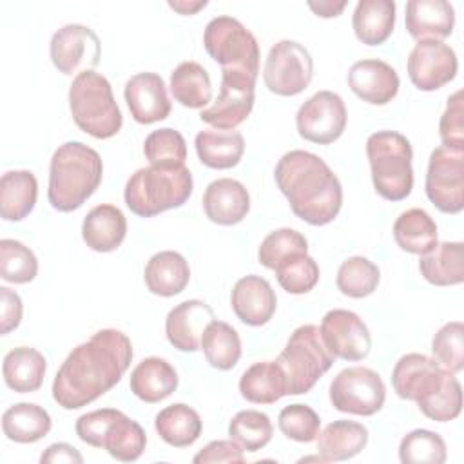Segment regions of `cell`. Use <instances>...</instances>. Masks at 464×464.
<instances>
[{
	"instance_id": "obj_18",
	"label": "cell",
	"mask_w": 464,
	"mask_h": 464,
	"mask_svg": "<svg viewBox=\"0 0 464 464\" xmlns=\"http://www.w3.org/2000/svg\"><path fill=\"white\" fill-rule=\"evenodd\" d=\"M319 330L326 348L337 359L362 361L372 350L368 326L352 310L335 308L326 312Z\"/></svg>"
},
{
	"instance_id": "obj_47",
	"label": "cell",
	"mask_w": 464,
	"mask_h": 464,
	"mask_svg": "<svg viewBox=\"0 0 464 464\" xmlns=\"http://www.w3.org/2000/svg\"><path fill=\"white\" fill-rule=\"evenodd\" d=\"M435 361L448 372L459 373L464 368V324L460 321L446 323L431 341Z\"/></svg>"
},
{
	"instance_id": "obj_26",
	"label": "cell",
	"mask_w": 464,
	"mask_h": 464,
	"mask_svg": "<svg viewBox=\"0 0 464 464\" xmlns=\"http://www.w3.org/2000/svg\"><path fill=\"white\" fill-rule=\"evenodd\" d=\"M143 277L149 292L161 297H172L181 294L188 285L190 268L179 252L161 250L147 261Z\"/></svg>"
},
{
	"instance_id": "obj_42",
	"label": "cell",
	"mask_w": 464,
	"mask_h": 464,
	"mask_svg": "<svg viewBox=\"0 0 464 464\" xmlns=\"http://www.w3.org/2000/svg\"><path fill=\"white\" fill-rule=\"evenodd\" d=\"M446 457L444 439L430 430H413L399 444V459L404 464H442Z\"/></svg>"
},
{
	"instance_id": "obj_31",
	"label": "cell",
	"mask_w": 464,
	"mask_h": 464,
	"mask_svg": "<svg viewBox=\"0 0 464 464\" xmlns=\"http://www.w3.org/2000/svg\"><path fill=\"white\" fill-rule=\"evenodd\" d=\"M353 33L366 45L384 44L395 25L393 0H359L352 16Z\"/></svg>"
},
{
	"instance_id": "obj_49",
	"label": "cell",
	"mask_w": 464,
	"mask_h": 464,
	"mask_svg": "<svg viewBox=\"0 0 464 464\" xmlns=\"http://www.w3.org/2000/svg\"><path fill=\"white\" fill-rule=\"evenodd\" d=\"M419 410L431 420L437 422H448L460 415L462 410V388L455 373L446 381V384L424 404L419 406Z\"/></svg>"
},
{
	"instance_id": "obj_45",
	"label": "cell",
	"mask_w": 464,
	"mask_h": 464,
	"mask_svg": "<svg viewBox=\"0 0 464 464\" xmlns=\"http://www.w3.org/2000/svg\"><path fill=\"white\" fill-rule=\"evenodd\" d=\"M276 277L288 294L301 295L310 292L319 281V266L308 254H295L276 266Z\"/></svg>"
},
{
	"instance_id": "obj_51",
	"label": "cell",
	"mask_w": 464,
	"mask_h": 464,
	"mask_svg": "<svg viewBox=\"0 0 464 464\" xmlns=\"http://www.w3.org/2000/svg\"><path fill=\"white\" fill-rule=\"evenodd\" d=\"M196 464H214V462H227L236 464L243 462V448L236 440H212L203 450H199L194 459Z\"/></svg>"
},
{
	"instance_id": "obj_7",
	"label": "cell",
	"mask_w": 464,
	"mask_h": 464,
	"mask_svg": "<svg viewBox=\"0 0 464 464\" xmlns=\"http://www.w3.org/2000/svg\"><path fill=\"white\" fill-rule=\"evenodd\" d=\"M76 435L89 446L103 448L121 462L138 460L147 446L143 428L114 408H102L83 413L76 420Z\"/></svg>"
},
{
	"instance_id": "obj_55",
	"label": "cell",
	"mask_w": 464,
	"mask_h": 464,
	"mask_svg": "<svg viewBox=\"0 0 464 464\" xmlns=\"http://www.w3.org/2000/svg\"><path fill=\"white\" fill-rule=\"evenodd\" d=\"M207 5V0H198V2H187V0H179V2H169V7L178 11L179 14H194L199 9H203Z\"/></svg>"
},
{
	"instance_id": "obj_50",
	"label": "cell",
	"mask_w": 464,
	"mask_h": 464,
	"mask_svg": "<svg viewBox=\"0 0 464 464\" xmlns=\"http://www.w3.org/2000/svg\"><path fill=\"white\" fill-rule=\"evenodd\" d=\"M442 147L464 150V100L462 91H455L446 103V111L439 121Z\"/></svg>"
},
{
	"instance_id": "obj_9",
	"label": "cell",
	"mask_w": 464,
	"mask_h": 464,
	"mask_svg": "<svg viewBox=\"0 0 464 464\" xmlns=\"http://www.w3.org/2000/svg\"><path fill=\"white\" fill-rule=\"evenodd\" d=\"M203 45L221 71L245 72L257 78L259 45L256 36L232 16L212 18L203 33Z\"/></svg>"
},
{
	"instance_id": "obj_29",
	"label": "cell",
	"mask_w": 464,
	"mask_h": 464,
	"mask_svg": "<svg viewBox=\"0 0 464 464\" xmlns=\"http://www.w3.org/2000/svg\"><path fill=\"white\" fill-rule=\"evenodd\" d=\"M45 357L29 346H16L5 353L2 364V375L7 384L16 393L36 392L45 377Z\"/></svg>"
},
{
	"instance_id": "obj_19",
	"label": "cell",
	"mask_w": 464,
	"mask_h": 464,
	"mask_svg": "<svg viewBox=\"0 0 464 464\" xmlns=\"http://www.w3.org/2000/svg\"><path fill=\"white\" fill-rule=\"evenodd\" d=\"M130 116L143 125L165 120L170 114L167 85L156 72H138L130 76L123 91Z\"/></svg>"
},
{
	"instance_id": "obj_44",
	"label": "cell",
	"mask_w": 464,
	"mask_h": 464,
	"mask_svg": "<svg viewBox=\"0 0 464 464\" xmlns=\"http://www.w3.org/2000/svg\"><path fill=\"white\" fill-rule=\"evenodd\" d=\"M143 154L150 165L181 167L187 160V143L178 130L163 127L145 138Z\"/></svg>"
},
{
	"instance_id": "obj_32",
	"label": "cell",
	"mask_w": 464,
	"mask_h": 464,
	"mask_svg": "<svg viewBox=\"0 0 464 464\" xmlns=\"http://www.w3.org/2000/svg\"><path fill=\"white\" fill-rule=\"evenodd\" d=\"M194 145L199 161L218 170L236 167L245 152V140L239 130H201L196 134Z\"/></svg>"
},
{
	"instance_id": "obj_4",
	"label": "cell",
	"mask_w": 464,
	"mask_h": 464,
	"mask_svg": "<svg viewBox=\"0 0 464 464\" xmlns=\"http://www.w3.org/2000/svg\"><path fill=\"white\" fill-rule=\"evenodd\" d=\"M192 188V174L185 165H149L127 179L123 198L132 214L152 218L187 203Z\"/></svg>"
},
{
	"instance_id": "obj_2",
	"label": "cell",
	"mask_w": 464,
	"mask_h": 464,
	"mask_svg": "<svg viewBox=\"0 0 464 464\" xmlns=\"http://www.w3.org/2000/svg\"><path fill=\"white\" fill-rule=\"evenodd\" d=\"M274 178L299 219L323 227L337 218L343 205V187L317 154L308 150L283 154L276 165Z\"/></svg>"
},
{
	"instance_id": "obj_35",
	"label": "cell",
	"mask_w": 464,
	"mask_h": 464,
	"mask_svg": "<svg viewBox=\"0 0 464 464\" xmlns=\"http://www.w3.org/2000/svg\"><path fill=\"white\" fill-rule=\"evenodd\" d=\"M51 415L34 402H16L2 415L4 435L20 444H31L51 431Z\"/></svg>"
},
{
	"instance_id": "obj_46",
	"label": "cell",
	"mask_w": 464,
	"mask_h": 464,
	"mask_svg": "<svg viewBox=\"0 0 464 464\" xmlns=\"http://www.w3.org/2000/svg\"><path fill=\"white\" fill-rule=\"evenodd\" d=\"M308 241L306 237L294 228H277L270 232L259 245L257 259L265 268L276 270L279 263L295 254H306Z\"/></svg>"
},
{
	"instance_id": "obj_10",
	"label": "cell",
	"mask_w": 464,
	"mask_h": 464,
	"mask_svg": "<svg viewBox=\"0 0 464 464\" xmlns=\"http://www.w3.org/2000/svg\"><path fill=\"white\" fill-rule=\"evenodd\" d=\"M314 76V62L304 45L295 40H281L268 51L263 80L270 92L277 96H295L303 92Z\"/></svg>"
},
{
	"instance_id": "obj_22",
	"label": "cell",
	"mask_w": 464,
	"mask_h": 464,
	"mask_svg": "<svg viewBox=\"0 0 464 464\" xmlns=\"http://www.w3.org/2000/svg\"><path fill=\"white\" fill-rule=\"evenodd\" d=\"M210 321H214V312L207 303L199 299L183 301L167 314V339L179 352H196L199 350L201 335Z\"/></svg>"
},
{
	"instance_id": "obj_43",
	"label": "cell",
	"mask_w": 464,
	"mask_h": 464,
	"mask_svg": "<svg viewBox=\"0 0 464 464\" xmlns=\"http://www.w3.org/2000/svg\"><path fill=\"white\" fill-rule=\"evenodd\" d=\"M38 274L36 256L16 239L0 241V277L7 283L25 285Z\"/></svg>"
},
{
	"instance_id": "obj_12",
	"label": "cell",
	"mask_w": 464,
	"mask_h": 464,
	"mask_svg": "<svg viewBox=\"0 0 464 464\" xmlns=\"http://www.w3.org/2000/svg\"><path fill=\"white\" fill-rule=\"evenodd\" d=\"M424 188L440 212L459 214L464 208V150L437 147L430 154Z\"/></svg>"
},
{
	"instance_id": "obj_40",
	"label": "cell",
	"mask_w": 464,
	"mask_h": 464,
	"mask_svg": "<svg viewBox=\"0 0 464 464\" xmlns=\"http://www.w3.org/2000/svg\"><path fill=\"white\" fill-rule=\"evenodd\" d=\"M381 272L375 263L362 256H352L337 270V288L343 295L361 299L377 290Z\"/></svg>"
},
{
	"instance_id": "obj_16",
	"label": "cell",
	"mask_w": 464,
	"mask_h": 464,
	"mask_svg": "<svg viewBox=\"0 0 464 464\" xmlns=\"http://www.w3.org/2000/svg\"><path fill=\"white\" fill-rule=\"evenodd\" d=\"M100 38L96 33L82 24H67L60 27L49 44L53 65L62 74L89 71L100 62Z\"/></svg>"
},
{
	"instance_id": "obj_33",
	"label": "cell",
	"mask_w": 464,
	"mask_h": 464,
	"mask_svg": "<svg viewBox=\"0 0 464 464\" xmlns=\"http://www.w3.org/2000/svg\"><path fill=\"white\" fill-rule=\"evenodd\" d=\"M420 276L435 286H453L464 281V256L460 241L437 243L419 259Z\"/></svg>"
},
{
	"instance_id": "obj_52",
	"label": "cell",
	"mask_w": 464,
	"mask_h": 464,
	"mask_svg": "<svg viewBox=\"0 0 464 464\" xmlns=\"http://www.w3.org/2000/svg\"><path fill=\"white\" fill-rule=\"evenodd\" d=\"M22 299L7 286H0V332L2 335L18 328L22 321Z\"/></svg>"
},
{
	"instance_id": "obj_34",
	"label": "cell",
	"mask_w": 464,
	"mask_h": 464,
	"mask_svg": "<svg viewBox=\"0 0 464 464\" xmlns=\"http://www.w3.org/2000/svg\"><path fill=\"white\" fill-rule=\"evenodd\" d=\"M38 181L31 170H9L0 179V216L22 221L36 205Z\"/></svg>"
},
{
	"instance_id": "obj_41",
	"label": "cell",
	"mask_w": 464,
	"mask_h": 464,
	"mask_svg": "<svg viewBox=\"0 0 464 464\" xmlns=\"http://www.w3.org/2000/svg\"><path fill=\"white\" fill-rule=\"evenodd\" d=\"M272 433L274 426L270 422V417L257 410L237 411L228 424L230 439L236 440L243 450L252 453L265 448L270 442Z\"/></svg>"
},
{
	"instance_id": "obj_28",
	"label": "cell",
	"mask_w": 464,
	"mask_h": 464,
	"mask_svg": "<svg viewBox=\"0 0 464 464\" xmlns=\"http://www.w3.org/2000/svg\"><path fill=\"white\" fill-rule=\"evenodd\" d=\"M368 442V430L355 420H334L317 435V453L324 462L348 460L359 455Z\"/></svg>"
},
{
	"instance_id": "obj_27",
	"label": "cell",
	"mask_w": 464,
	"mask_h": 464,
	"mask_svg": "<svg viewBox=\"0 0 464 464\" xmlns=\"http://www.w3.org/2000/svg\"><path fill=\"white\" fill-rule=\"evenodd\" d=\"M129 386L140 401L154 404L176 392L178 373L165 359L147 357L132 370Z\"/></svg>"
},
{
	"instance_id": "obj_1",
	"label": "cell",
	"mask_w": 464,
	"mask_h": 464,
	"mask_svg": "<svg viewBox=\"0 0 464 464\" xmlns=\"http://www.w3.org/2000/svg\"><path fill=\"white\" fill-rule=\"evenodd\" d=\"M132 361L130 339L114 328L92 334L72 348L53 381V399L63 410H78L114 388Z\"/></svg>"
},
{
	"instance_id": "obj_15",
	"label": "cell",
	"mask_w": 464,
	"mask_h": 464,
	"mask_svg": "<svg viewBox=\"0 0 464 464\" xmlns=\"http://www.w3.org/2000/svg\"><path fill=\"white\" fill-rule=\"evenodd\" d=\"M453 373L424 353L402 355L392 372V384L401 399L415 401L417 406L430 401Z\"/></svg>"
},
{
	"instance_id": "obj_8",
	"label": "cell",
	"mask_w": 464,
	"mask_h": 464,
	"mask_svg": "<svg viewBox=\"0 0 464 464\" xmlns=\"http://www.w3.org/2000/svg\"><path fill=\"white\" fill-rule=\"evenodd\" d=\"M334 355L326 348L315 324H303L292 332L286 346L276 359L286 377L288 395H301L332 368Z\"/></svg>"
},
{
	"instance_id": "obj_25",
	"label": "cell",
	"mask_w": 464,
	"mask_h": 464,
	"mask_svg": "<svg viewBox=\"0 0 464 464\" xmlns=\"http://www.w3.org/2000/svg\"><path fill=\"white\" fill-rule=\"evenodd\" d=\"M127 234V219L114 205H96L87 212L82 225V237L94 252L116 250Z\"/></svg>"
},
{
	"instance_id": "obj_54",
	"label": "cell",
	"mask_w": 464,
	"mask_h": 464,
	"mask_svg": "<svg viewBox=\"0 0 464 464\" xmlns=\"http://www.w3.org/2000/svg\"><path fill=\"white\" fill-rule=\"evenodd\" d=\"M308 7L323 18H332V16H339L343 13V9L346 7V2H308Z\"/></svg>"
},
{
	"instance_id": "obj_23",
	"label": "cell",
	"mask_w": 464,
	"mask_h": 464,
	"mask_svg": "<svg viewBox=\"0 0 464 464\" xmlns=\"http://www.w3.org/2000/svg\"><path fill=\"white\" fill-rule=\"evenodd\" d=\"M203 210L212 223L230 227L241 223L250 210V196L245 185L232 178H219L207 185Z\"/></svg>"
},
{
	"instance_id": "obj_36",
	"label": "cell",
	"mask_w": 464,
	"mask_h": 464,
	"mask_svg": "<svg viewBox=\"0 0 464 464\" xmlns=\"http://www.w3.org/2000/svg\"><path fill=\"white\" fill-rule=\"evenodd\" d=\"M154 428L167 444L174 448H187L199 439L203 422L194 408L176 402L156 415Z\"/></svg>"
},
{
	"instance_id": "obj_5",
	"label": "cell",
	"mask_w": 464,
	"mask_h": 464,
	"mask_svg": "<svg viewBox=\"0 0 464 464\" xmlns=\"http://www.w3.org/2000/svg\"><path fill=\"white\" fill-rule=\"evenodd\" d=\"M69 109L74 123L96 140L116 136L123 125L109 80L92 69L74 76L69 89Z\"/></svg>"
},
{
	"instance_id": "obj_53",
	"label": "cell",
	"mask_w": 464,
	"mask_h": 464,
	"mask_svg": "<svg viewBox=\"0 0 464 464\" xmlns=\"http://www.w3.org/2000/svg\"><path fill=\"white\" fill-rule=\"evenodd\" d=\"M40 462H72V464H82L83 462V457L82 453L67 444V442H56V444H51L40 457Z\"/></svg>"
},
{
	"instance_id": "obj_39",
	"label": "cell",
	"mask_w": 464,
	"mask_h": 464,
	"mask_svg": "<svg viewBox=\"0 0 464 464\" xmlns=\"http://www.w3.org/2000/svg\"><path fill=\"white\" fill-rule=\"evenodd\" d=\"M199 348L207 362L216 370H232L241 357V339L234 326L225 321H210L201 335Z\"/></svg>"
},
{
	"instance_id": "obj_24",
	"label": "cell",
	"mask_w": 464,
	"mask_h": 464,
	"mask_svg": "<svg viewBox=\"0 0 464 464\" xmlns=\"http://www.w3.org/2000/svg\"><path fill=\"white\" fill-rule=\"evenodd\" d=\"M406 29L419 40H440L453 33L455 11L446 0H410L406 4Z\"/></svg>"
},
{
	"instance_id": "obj_30",
	"label": "cell",
	"mask_w": 464,
	"mask_h": 464,
	"mask_svg": "<svg viewBox=\"0 0 464 464\" xmlns=\"http://www.w3.org/2000/svg\"><path fill=\"white\" fill-rule=\"evenodd\" d=\"M241 395L254 404H274L288 395L286 377L277 361H259L246 368L239 379Z\"/></svg>"
},
{
	"instance_id": "obj_6",
	"label": "cell",
	"mask_w": 464,
	"mask_h": 464,
	"mask_svg": "<svg viewBox=\"0 0 464 464\" xmlns=\"http://www.w3.org/2000/svg\"><path fill=\"white\" fill-rule=\"evenodd\" d=\"M375 192L388 201L406 199L413 188V150L410 140L395 130H377L366 140Z\"/></svg>"
},
{
	"instance_id": "obj_3",
	"label": "cell",
	"mask_w": 464,
	"mask_h": 464,
	"mask_svg": "<svg viewBox=\"0 0 464 464\" xmlns=\"http://www.w3.org/2000/svg\"><path fill=\"white\" fill-rule=\"evenodd\" d=\"M103 165L100 154L82 141L60 145L49 165L47 199L60 212L80 208L100 187Z\"/></svg>"
},
{
	"instance_id": "obj_48",
	"label": "cell",
	"mask_w": 464,
	"mask_h": 464,
	"mask_svg": "<svg viewBox=\"0 0 464 464\" xmlns=\"http://www.w3.org/2000/svg\"><path fill=\"white\" fill-rule=\"evenodd\" d=\"M277 426L285 437L295 442H312L321 431V419L306 404H288L281 410Z\"/></svg>"
},
{
	"instance_id": "obj_37",
	"label": "cell",
	"mask_w": 464,
	"mask_h": 464,
	"mask_svg": "<svg viewBox=\"0 0 464 464\" xmlns=\"http://www.w3.org/2000/svg\"><path fill=\"white\" fill-rule=\"evenodd\" d=\"M172 98L188 109H203L212 100V83L207 69L198 62H181L170 72Z\"/></svg>"
},
{
	"instance_id": "obj_38",
	"label": "cell",
	"mask_w": 464,
	"mask_h": 464,
	"mask_svg": "<svg viewBox=\"0 0 464 464\" xmlns=\"http://www.w3.org/2000/svg\"><path fill=\"white\" fill-rule=\"evenodd\" d=\"M395 243L410 254H426L437 245V225L422 208L404 210L393 223Z\"/></svg>"
},
{
	"instance_id": "obj_11",
	"label": "cell",
	"mask_w": 464,
	"mask_h": 464,
	"mask_svg": "<svg viewBox=\"0 0 464 464\" xmlns=\"http://www.w3.org/2000/svg\"><path fill=\"white\" fill-rule=\"evenodd\" d=\"M332 406L344 413L370 417L386 401V386L377 372L366 366L341 370L330 384Z\"/></svg>"
},
{
	"instance_id": "obj_13",
	"label": "cell",
	"mask_w": 464,
	"mask_h": 464,
	"mask_svg": "<svg viewBox=\"0 0 464 464\" xmlns=\"http://www.w3.org/2000/svg\"><path fill=\"white\" fill-rule=\"evenodd\" d=\"M346 105L332 91H319L310 96L295 114L301 138L312 143L328 145L341 138L346 129Z\"/></svg>"
},
{
	"instance_id": "obj_17",
	"label": "cell",
	"mask_w": 464,
	"mask_h": 464,
	"mask_svg": "<svg viewBox=\"0 0 464 464\" xmlns=\"http://www.w3.org/2000/svg\"><path fill=\"white\" fill-rule=\"evenodd\" d=\"M457 54L440 40H419L408 54V76L419 91H437L457 74Z\"/></svg>"
},
{
	"instance_id": "obj_21",
	"label": "cell",
	"mask_w": 464,
	"mask_h": 464,
	"mask_svg": "<svg viewBox=\"0 0 464 464\" xmlns=\"http://www.w3.org/2000/svg\"><path fill=\"white\" fill-rule=\"evenodd\" d=\"M230 304L237 319L248 326L266 324L277 306L276 292L261 276H245L232 288Z\"/></svg>"
},
{
	"instance_id": "obj_20",
	"label": "cell",
	"mask_w": 464,
	"mask_h": 464,
	"mask_svg": "<svg viewBox=\"0 0 464 464\" xmlns=\"http://www.w3.org/2000/svg\"><path fill=\"white\" fill-rule=\"evenodd\" d=\"M397 71L382 60H359L348 71V87L366 103L386 105L399 92Z\"/></svg>"
},
{
	"instance_id": "obj_14",
	"label": "cell",
	"mask_w": 464,
	"mask_h": 464,
	"mask_svg": "<svg viewBox=\"0 0 464 464\" xmlns=\"http://www.w3.org/2000/svg\"><path fill=\"white\" fill-rule=\"evenodd\" d=\"M256 78L245 72L221 71L218 100L199 112L201 121L221 130H234L241 125L254 107Z\"/></svg>"
}]
</instances>
